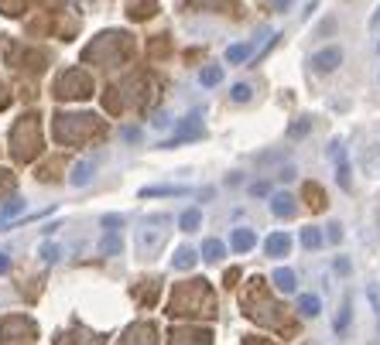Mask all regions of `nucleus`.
Returning <instances> with one entry per match:
<instances>
[{"instance_id": "nucleus-24", "label": "nucleus", "mask_w": 380, "mask_h": 345, "mask_svg": "<svg viewBox=\"0 0 380 345\" xmlns=\"http://www.w3.org/2000/svg\"><path fill=\"white\" fill-rule=\"evenodd\" d=\"M271 3H274L278 10H288V3H291V0H271Z\"/></svg>"}, {"instance_id": "nucleus-12", "label": "nucleus", "mask_w": 380, "mask_h": 345, "mask_svg": "<svg viewBox=\"0 0 380 345\" xmlns=\"http://www.w3.org/2000/svg\"><path fill=\"white\" fill-rule=\"evenodd\" d=\"M179 222H182V229H186V233H192V229H199L202 212H199V209H189V212H182V219H179Z\"/></svg>"}, {"instance_id": "nucleus-20", "label": "nucleus", "mask_w": 380, "mask_h": 345, "mask_svg": "<svg viewBox=\"0 0 380 345\" xmlns=\"http://www.w3.org/2000/svg\"><path fill=\"white\" fill-rule=\"evenodd\" d=\"M55 257H59V250H55L52 243H45V247H41V260H45V263H52Z\"/></svg>"}, {"instance_id": "nucleus-9", "label": "nucleus", "mask_w": 380, "mask_h": 345, "mask_svg": "<svg viewBox=\"0 0 380 345\" xmlns=\"http://www.w3.org/2000/svg\"><path fill=\"white\" fill-rule=\"evenodd\" d=\"M223 253H226V247H223L219 240H206V243H202V260L216 263V260L223 257Z\"/></svg>"}, {"instance_id": "nucleus-26", "label": "nucleus", "mask_w": 380, "mask_h": 345, "mask_svg": "<svg viewBox=\"0 0 380 345\" xmlns=\"http://www.w3.org/2000/svg\"><path fill=\"white\" fill-rule=\"evenodd\" d=\"M370 28H380V10L374 14V17H370Z\"/></svg>"}, {"instance_id": "nucleus-5", "label": "nucleus", "mask_w": 380, "mask_h": 345, "mask_svg": "<svg viewBox=\"0 0 380 345\" xmlns=\"http://www.w3.org/2000/svg\"><path fill=\"white\" fill-rule=\"evenodd\" d=\"M298 311H301L305 318H315V315L322 311V304H319L315 294H301V297H298Z\"/></svg>"}, {"instance_id": "nucleus-10", "label": "nucleus", "mask_w": 380, "mask_h": 345, "mask_svg": "<svg viewBox=\"0 0 380 345\" xmlns=\"http://www.w3.org/2000/svg\"><path fill=\"white\" fill-rule=\"evenodd\" d=\"M301 247L305 250H319L322 247V233L319 229H301Z\"/></svg>"}, {"instance_id": "nucleus-7", "label": "nucleus", "mask_w": 380, "mask_h": 345, "mask_svg": "<svg viewBox=\"0 0 380 345\" xmlns=\"http://www.w3.org/2000/svg\"><path fill=\"white\" fill-rule=\"evenodd\" d=\"M254 243H257V236H254L250 229H237V233H233V250H240V253H247V250H250Z\"/></svg>"}, {"instance_id": "nucleus-11", "label": "nucleus", "mask_w": 380, "mask_h": 345, "mask_svg": "<svg viewBox=\"0 0 380 345\" xmlns=\"http://www.w3.org/2000/svg\"><path fill=\"white\" fill-rule=\"evenodd\" d=\"M93 178V165L90 161H83V165H76V171H72V185L79 188V185H86Z\"/></svg>"}, {"instance_id": "nucleus-21", "label": "nucleus", "mask_w": 380, "mask_h": 345, "mask_svg": "<svg viewBox=\"0 0 380 345\" xmlns=\"http://www.w3.org/2000/svg\"><path fill=\"white\" fill-rule=\"evenodd\" d=\"M233 99H237V103L250 99V86H233Z\"/></svg>"}, {"instance_id": "nucleus-6", "label": "nucleus", "mask_w": 380, "mask_h": 345, "mask_svg": "<svg viewBox=\"0 0 380 345\" xmlns=\"http://www.w3.org/2000/svg\"><path fill=\"white\" fill-rule=\"evenodd\" d=\"M271 209H274V216H291L294 212V198L288 195V191H281V195H274V202H271Z\"/></svg>"}, {"instance_id": "nucleus-16", "label": "nucleus", "mask_w": 380, "mask_h": 345, "mask_svg": "<svg viewBox=\"0 0 380 345\" xmlns=\"http://www.w3.org/2000/svg\"><path fill=\"white\" fill-rule=\"evenodd\" d=\"M346 325H350V301H343V308H339V318H336V332H346Z\"/></svg>"}, {"instance_id": "nucleus-8", "label": "nucleus", "mask_w": 380, "mask_h": 345, "mask_svg": "<svg viewBox=\"0 0 380 345\" xmlns=\"http://www.w3.org/2000/svg\"><path fill=\"white\" fill-rule=\"evenodd\" d=\"M274 287H278L281 294H291V291H294V273H291L288 266H281V270L274 273Z\"/></svg>"}, {"instance_id": "nucleus-4", "label": "nucleus", "mask_w": 380, "mask_h": 345, "mask_svg": "<svg viewBox=\"0 0 380 345\" xmlns=\"http://www.w3.org/2000/svg\"><path fill=\"white\" fill-rule=\"evenodd\" d=\"M288 247H291V240H288L285 233H274V236H268V240H264V250H268V257H285Z\"/></svg>"}, {"instance_id": "nucleus-18", "label": "nucleus", "mask_w": 380, "mask_h": 345, "mask_svg": "<svg viewBox=\"0 0 380 345\" xmlns=\"http://www.w3.org/2000/svg\"><path fill=\"white\" fill-rule=\"evenodd\" d=\"M148 195H186V188H144V198Z\"/></svg>"}, {"instance_id": "nucleus-23", "label": "nucleus", "mask_w": 380, "mask_h": 345, "mask_svg": "<svg viewBox=\"0 0 380 345\" xmlns=\"http://www.w3.org/2000/svg\"><path fill=\"white\" fill-rule=\"evenodd\" d=\"M336 270H339V273H350V263H346V260L339 257V260H336Z\"/></svg>"}, {"instance_id": "nucleus-3", "label": "nucleus", "mask_w": 380, "mask_h": 345, "mask_svg": "<svg viewBox=\"0 0 380 345\" xmlns=\"http://www.w3.org/2000/svg\"><path fill=\"white\" fill-rule=\"evenodd\" d=\"M332 158H336V171H339V188H350V165H346V154H343L339 140L332 144Z\"/></svg>"}, {"instance_id": "nucleus-2", "label": "nucleus", "mask_w": 380, "mask_h": 345, "mask_svg": "<svg viewBox=\"0 0 380 345\" xmlns=\"http://www.w3.org/2000/svg\"><path fill=\"white\" fill-rule=\"evenodd\" d=\"M339 62H343V48H326V52L312 55V65L319 72H332V69H339Z\"/></svg>"}, {"instance_id": "nucleus-22", "label": "nucleus", "mask_w": 380, "mask_h": 345, "mask_svg": "<svg viewBox=\"0 0 380 345\" xmlns=\"http://www.w3.org/2000/svg\"><path fill=\"white\" fill-rule=\"evenodd\" d=\"M288 134H291V137H298V134H308V123H294Z\"/></svg>"}, {"instance_id": "nucleus-19", "label": "nucleus", "mask_w": 380, "mask_h": 345, "mask_svg": "<svg viewBox=\"0 0 380 345\" xmlns=\"http://www.w3.org/2000/svg\"><path fill=\"white\" fill-rule=\"evenodd\" d=\"M367 297H370V304H374V311H377V315H380V287H377V284H370V287H367Z\"/></svg>"}, {"instance_id": "nucleus-25", "label": "nucleus", "mask_w": 380, "mask_h": 345, "mask_svg": "<svg viewBox=\"0 0 380 345\" xmlns=\"http://www.w3.org/2000/svg\"><path fill=\"white\" fill-rule=\"evenodd\" d=\"M7 266H10V260H7V257H3V253H0V273H3Z\"/></svg>"}, {"instance_id": "nucleus-14", "label": "nucleus", "mask_w": 380, "mask_h": 345, "mask_svg": "<svg viewBox=\"0 0 380 345\" xmlns=\"http://www.w3.org/2000/svg\"><path fill=\"white\" fill-rule=\"evenodd\" d=\"M21 209H24V202H21V198H14L10 205H3V212H0V222H7V219H14V216H17Z\"/></svg>"}, {"instance_id": "nucleus-13", "label": "nucleus", "mask_w": 380, "mask_h": 345, "mask_svg": "<svg viewBox=\"0 0 380 345\" xmlns=\"http://www.w3.org/2000/svg\"><path fill=\"white\" fill-rule=\"evenodd\" d=\"M103 253H110V257L120 253V233H117V229H110V236L103 240Z\"/></svg>"}, {"instance_id": "nucleus-1", "label": "nucleus", "mask_w": 380, "mask_h": 345, "mask_svg": "<svg viewBox=\"0 0 380 345\" xmlns=\"http://www.w3.org/2000/svg\"><path fill=\"white\" fill-rule=\"evenodd\" d=\"M257 48H261V41H243V45H230V48H226V62H233V65H240V62H250V59L257 55Z\"/></svg>"}, {"instance_id": "nucleus-15", "label": "nucleus", "mask_w": 380, "mask_h": 345, "mask_svg": "<svg viewBox=\"0 0 380 345\" xmlns=\"http://www.w3.org/2000/svg\"><path fill=\"white\" fill-rule=\"evenodd\" d=\"M223 79V69H202V86H216Z\"/></svg>"}, {"instance_id": "nucleus-17", "label": "nucleus", "mask_w": 380, "mask_h": 345, "mask_svg": "<svg viewBox=\"0 0 380 345\" xmlns=\"http://www.w3.org/2000/svg\"><path fill=\"white\" fill-rule=\"evenodd\" d=\"M195 263V253H192L189 247H182L179 253H175V266H192Z\"/></svg>"}]
</instances>
